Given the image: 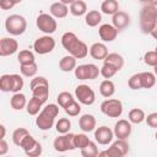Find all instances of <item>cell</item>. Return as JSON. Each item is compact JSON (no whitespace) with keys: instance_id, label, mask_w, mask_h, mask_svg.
Listing matches in <instances>:
<instances>
[{"instance_id":"6da1fadb","label":"cell","mask_w":157,"mask_h":157,"mask_svg":"<svg viewBox=\"0 0 157 157\" xmlns=\"http://www.w3.org/2000/svg\"><path fill=\"white\" fill-rule=\"evenodd\" d=\"M61 45L69 54H71L76 59H83L90 53V48L87 47V44L80 40L74 32H65L61 36Z\"/></svg>"},{"instance_id":"7a4b0ae2","label":"cell","mask_w":157,"mask_h":157,"mask_svg":"<svg viewBox=\"0 0 157 157\" xmlns=\"http://www.w3.org/2000/svg\"><path fill=\"white\" fill-rule=\"evenodd\" d=\"M59 104L55 103H50L47 104L37 115L36 118V125L39 128V130L42 131H47L50 130L54 125L55 118L59 114Z\"/></svg>"},{"instance_id":"3957f363","label":"cell","mask_w":157,"mask_h":157,"mask_svg":"<svg viewBox=\"0 0 157 157\" xmlns=\"http://www.w3.org/2000/svg\"><path fill=\"white\" fill-rule=\"evenodd\" d=\"M157 23V6L144 5L140 10V29L145 34H150Z\"/></svg>"},{"instance_id":"277c9868","label":"cell","mask_w":157,"mask_h":157,"mask_svg":"<svg viewBox=\"0 0 157 157\" xmlns=\"http://www.w3.org/2000/svg\"><path fill=\"white\" fill-rule=\"evenodd\" d=\"M5 28L6 32L12 36H21L27 29V21L22 15H10L5 20Z\"/></svg>"},{"instance_id":"5b68a950","label":"cell","mask_w":157,"mask_h":157,"mask_svg":"<svg viewBox=\"0 0 157 157\" xmlns=\"http://www.w3.org/2000/svg\"><path fill=\"white\" fill-rule=\"evenodd\" d=\"M29 88L32 91V96L42 99L44 103L49 97V82L44 76H34L31 80Z\"/></svg>"},{"instance_id":"8992f818","label":"cell","mask_w":157,"mask_h":157,"mask_svg":"<svg viewBox=\"0 0 157 157\" xmlns=\"http://www.w3.org/2000/svg\"><path fill=\"white\" fill-rule=\"evenodd\" d=\"M130 150L129 142L126 141V139H118L117 141H114L110 147L105 151L98 152V156H107V157H124L125 155H128Z\"/></svg>"},{"instance_id":"52a82bcc","label":"cell","mask_w":157,"mask_h":157,"mask_svg":"<svg viewBox=\"0 0 157 157\" xmlns=\"http://www.w3.org/2000/svg\"><path fill=\"white\" fill-rule=\"evenodd\" d=\"M74 74L77 80H94L101 75V69L94 64H82L76 66Z\"/></svg>"},{"instance_id":"ba28073f","label":"cell","mask_w":157,"mask_h":157,"mask_svg":"<svg viewBox=\"0 0 157 157\" xmlns=\"http://www.w3.org/2000/svg\"><path fill=\"white\" fill-rule=\"evenodd\" d=\"M101 112L108 118H119L123 113V103L117 98H108L101 103Z\"/></svg>"},{"instance_id":"9c48e42d","label":"cell","mask_w":157,"mask_h":157,"mask_svg":"<svg viewBox=\"0 0 157 157\" xmlns=\"http://www.w3.org/2000/svg\"><path fill=\"white\" fill-rule=\"evenodd\" d=\"M75 134L66 132V134H60L58 137L54 139L53 141V147L56 152H66L75 150V141H74Z\"/></svg>"},{"instance_id":"30bf717a","label":"cell","mask_w":157,"mask_h":157,"mask_svg":"<svg viewBox=\"0 0 157 157\" xmlns=\"http://www.w3.org/2000/svg\"><path fill=\"white\" fill-rule=\"evenodd\" d=\"M36 25H37L38 29L45 34H52L58 28L56 20L50 13H40L36 20Z\"/></svg>"},{"instance_id":"8fae6325","label":"cell","mask_w":157,"mask_h":157,"mask_svg":"<svg viewBox=\"0 0 157 157\" xmlns=\"http://www.w3.org/2000/svg\"><path fill=\"white\" fill-rule=\"evenodd\" d=\"M54 48H55V40L49 34H45V36H42V37L37 38L33 43V49L39 55L49 54L54 50Z\"/></svg>"},{"instance_id":"7c38bea8","label":"cell","mask_w":157,"mask_h":157,"mask_svg":"<svg viewBox=\"0 0 157 157\" xmlns=\"http://www.w3.org/2000/svg\"><path fill=\"white\" fill-rule=\"evenodd\" d=\"M75 96H76L77 101L81 104H85V105H91L96 101V93H94V91L92 90L91 86L85 85V83L78 85L75 88Z\"/></svg>"},{"instance_id":"4fadbf2b","label":"cell","mask_w":157,"mask_h":157,"mask_svg":"<svg viewBox=\"0 0 157 157\" xmlns=\"http://www.w3.org/2000/svg\"><path fill=\"white\" fill-rule=\"evenodd\" d=\"M113 137H114V131L108 126L102 125L94 129V140L102 146H107L108 144H110L113 141Z\"/></svg>"},{"instance_id":"5bb4252c","label":"cell","mask_w":157,"mask_h":157,"mask_svg":"<svg viewBox=\"0 0 157 157\" xmlns=\"http://www.w3.org/2000/svg\"><path fill=\"white\" fill-rule=\"evenodd\" d=\"M131 123L129 120L125 119H119L115 124H114V136L117 139H128L131 134Z\"/></svg>"},{"instance_id":"9a60e30c","label":"cell","mask_w":157,"mask_h":157,"mask_svg":"<svg viewBox=\"0 0 157 157\" xmlns=\"http://www.w3.org/2000/svg\"><path fill=\"white\" fill-rule=\"evenodd\" d=\"M18 49V43L13 38L4 37L0 40V55L1 56H9L12 55L17 52Z\"/></svg>"},{"instance_id":"2e32d148","label":"cell","mask_w":157,"mask_h":157,"mask_svg":"<svg viewBox=\"0 0 157 157\" xmlns=\"http://www.w3.org/2000/svg\"><path fill=\"white\" fill-rule=\"evenodd\" d=\"M118 29L110 25V23H103L99 26L98 28V34H99V38L103 40V42H113L117 36H118Z\"/></svg>"},{"instance_id":"e0dca14e","label":"cell","mask_w":157,"mask_h":157,"mask_svg":"<svg viewBox=\"0 0 157 157\" xmlns=\"http://www.w3.org/2000/svg\"><path fill=\"white\" fill-rule=\"evenodd\" d=\"M112 25L118 29V31H121V29H125L129 25H130V16L124 12V11H118L115 12L113 16H112Z\"/></svg>"},{"instance_id":"ac0fdd59","label":"cell","mask_w":157,"mask_h":157,"mask_svg":"<svg viewBox=\"0 0 157 157\" xmlns=\"http://www.w3.org/2000/svg\"><path fill=\"white\" fill-rule=\"evenodd\" d=\"M70 9H69V5L61 2V1H56V2H53L50 6H49V13L52 16H54L55 18H65L69 13Z\"/></svg>"},{"instance_id":"d6986e66","label":"cell","mask_w":157,"mask_h":157,"mask_svg":"<svg viewBox=\"0 0 157 157\" xmlns=\"http://www.w3.org/2000/svg\"><path fill=\"white\" fill-rule=\"evenodd\" d=\"M90 55L94 60H104L108 55V48L104 43L96 42L90 47Z\"/></svg>"},{"instance_id":"ffe728a7","label":"cell","mask_w":157,"mask_h":157,"mask_svg":"<svg viewBox=\"0 0 157 157\" xmlns=\"http://www.w3.org/2000/svg\"><path fill=\"white\" fill-rule=\"evenodd\" d=\"M97 121L92 114H83L78 119V126L83 132H90L96 129Z\"/></svg>"},{"instance_id":"44dd1931","label":"cell","mask_w":157,"mask_h":157,"mask_svg":"<svg viewBox=\"0 0 157 157\" xmlns=\"http://www.w3.org/2000/svg\"><path fill=\"white\" fill-rule=\"evenodd\" d=\"M59 69H60L63 72L74 71V70L76 69V58L72 56L71 54L63 56V58L60 59V61H59Z\"/></svg>"},{"instance_id":"7402d4cb","label":"cell","mask_w":157,"mask_h":157,"mask_svg":"<svg viewBox=\"0 0 157 157\" xmlns=\"http://www.w3.org/2000/svg\"><path fill=\"white\" fill-rule=\"evenodd\" d=\"M10 105L13 110H22L23 108H26L27 105V99H26V96L21 92H17V93H13L11 99H10Z\"/></svg>"},{"instance_id":"603a6c76","label":"cell","mask_w":157,"mask_h":157,"mask_svg":"<svg viewBox=\"0 0 157 157\" xmlns=\"http://www.w3.org/2000/svg\"><path fill=\"white\" fill-rule=\"evenodd\" d=\"M43 103H44V102H43L42 99H39V98L32 96V98L27 102V105H26L27 113H28L29 115H38V113L43 109V108H42Z\"/></svg>"},{"instance_id":"cb8c5ba5","label":"cell","mask_w":157,"mask_h":157,"mask_svg":"<svg viewBox=\"0 0 157 157\" xmlns=\"http://www.w3.org/2000/svg\"><path fill=\"white\" fill-rule=\"evenodd\" d=\"M99 93L104 98H110L115 93V85H114V82L110 81L109 78L103 80L101 82V85H99Z\"/></svg>"},{"instance_id":"d4e9b609","label":"cell","mask_w":157,"mask_h":157,"mask_svg":"<svg viewBox=\"0 0 157 157\" xmlns=\"http://www.w3.org/2000/svg\"><path fill=\"white\" fill-rule=\"evenodd\" d=\"M70 12L71 15L80 17L87 13V4L83 0H75L72 4H70Z\"/></svg>"},{"instance_id":"484cf974","label":"cell","mask_w":157,"mask_h":157,"mask_svg":"<svg viewBox=\"0 0 157 157\" xmlns=\"http://www.w3.org/2000/svg\"><path fill=\"white\" fill-rule=\"evenodd\" d=\"M102 21V13L97 10H91L85 15V22L88 27H97Z\"/></svg>"},{"instance_id":"4316f807","label":"cell","mask_w":157,"mask_h":157,"mask_svg":"<svg viewBox=\"0 0 157 157\" xmlns=\"http://www.w3.org/2000/svg\"><path fill=\"white\" fill-rule=\"evenodd\" d=\"M101 10L103 13L113 16L115 12L119 11V2L117 0H104L101 4Z\"/></svg>"},{"instance_id":"83f0119b","label":"cell","mask_w":157,"mask_h":157,"mask_svg":"<svg viewBox=\"0 0 157 157\" xmlns=\"http://www.w3.org/2000/svg\"><path fill=\"white\" fill-rule=\"evenodd\" d=\"M140 80H141L142 88H151L156 83V75L155 72L144 71V72H140Z\"/></svg>"},{"instance_id":"f1b7e54d","label":"cell","mask_w":157,"mask_h":157,"mask_svg":"<svg viewBox=\"0 0 157 157\" xmlns=\"http://www.w3.org/2000/svg\"><path fill=\"white\" fill-rule=\"evenodd\" d=\"M103 63L112 64L115 67H118L119 70H121L123 66H124V58L120 54H118V53H108V55L105 56V59L103 60Z\"/></svg>"},{"instance_id":"f546056e","label":"cell","mask_w":157,"mask_h":157,"mask_svg":"<svg viewBox=\"0 0 157 157\" xmlns=\"http://www.w3.org/2000/svg\"><path fill=\"white\" fill-rule=\"evenodd\" d=\"M128 118H129V121L132 123V124H141V123L145 120L146 114H145V112H144L142 109H140V108H134V109H131V110L129 112Z\"/></svg>"},{"instance_id":"4dcf8cb0","label":"cell","mask_w":157,"mask_h":157,"mask_svg":"<svg viewBox=\"0 0 157 157\" xmlns=\"http://www.w3.org/2000/svg\"><path fill=\"white\" fill-rule=\"evenodd\" d=\"M17 61L20 63V65H25V64L34 63L36 61V58H34V54L31 50L23 49V50H20V53L17 55Z\"/></svg>"},{"instance_id":"1f68e13d","label":"cell","mask_w":157,"mask_h":157,"mask_svg":"<svg viewBox=\"0 0 157 157\" xmlns=\"http://www.w3.org/2000/svg\"><path fill=\"white\" fill-rule=\"evenodd\" d=\"M20 71L25 77H34L38 71V65L36 64V61L31 64H25L20 66Z\"/></svg>"},{"instance_id":"d6a6232c","label":"cell","mask_w":157,"mask_h":157,"mask_svg":"<svg viewBox=\"0 0 157 157\" xmlns=\"http://www.w3.org/2000/svg\"><path fill=\"white\" fill-rule=\"evenodd\" d=\"M28 130L26 128H17L13 132H12V142L16 145V146H21V142L22 140L28 135Z\"/></svg>"},{"instance_id":"836d02e7","label":"cell","mask_w":157,"mask_h":157,"mask_svg":"<svg viewBox=\"0 0 157 157\" xmlns=\"http://www.w3.org/2000/svg\"><path fill=\"white\" fill-rule=\"evenodd\" d=\"M64 110H65V113H66L69 117H77V115L81 113V103L74 99L71 103H69V104L64 108Z\"/></svg>"},{"instance_id":"e575fe53","label":"cell","mask_w":157,"mask_h":157,"mask_svg":"<svg viewBox=\"0 0 157 157\" xmlns=\"http://www.w3.org/2000/svg\"><path fill=\"white\" fill-rule=\"evenodd\" d=\"M118 71H119L118 67H115L114 65L108 64V63H103V65H102V67H101V75H102L104 78H110V77H113Z\"/></svg>"},{"instance_id":"d590c367","label":"cell","mask_w":157,"mask_h":157,"mask_svg":"<svg viewBox=\"0 0 157 157\" xmlns=\"http://www.w3.org/2000/svg\"><path fill=\"white\" fill-rule=\"evenodd\" d=\"M55 129H56V131L59 134H66V132H69L70 129H71V121H70V119H67V118H60L56 121V124H55Z\"/></svg>"},{"instance_id":"8d00e7d4","label":"cell","mask_w":157,"mask_h":157,"mask_svg":"<svg viewBox=\"0 0 157 157\" xmlns=\"http://www.w3.org/2000/svg\"><path fill=\"white\" fill-rule=\"evenodd\" d=\"M81 155L83 157H97L98 156V147H97L96 142L90 141L88 145L81 150Z\"/></svg>"},{"instance_id":"74e56055","label":"cell","mask_w":157,"mask_h":157,"mask_svg":"<svg viewBox=\"0 0 157 157\" xmlns=\"http://www.w3.org/2000/svg\"><path fill=\"white\" fill-rule=\"evenodd\" d=\"M74 101V97H72V94L70 93V92H66V91H64V92H60L59 94H58V97H56V102H58V104L61 107V108H65L69 103H71Z\"/></svg>"},{"instance_id":"f35d334b","label":"cell","mask_w":157,"mask_h":157,"mask_svg":"<svg viewBox=\"0 0 157 157\" xmlns=\"http://www.w3.org/2000/svg\"><path fill=\"white\" fill-rule=\"evenodd\" d=\"M12 88V76L5 74L0 77V90L2 92H11Z\"/></svg>"},{"instance_id":"ab89813d","label":"cell","mask_w":157,"mask_h":157,"mask_svg":"<svg viewBox=\"0 0 157 157\" xmlns=\"http://www.w3.org/2000/svg\"><path fill=\"white\" fill-rule=\"evenodd\" d=\"M12 76V88H11V92L12 93H17V92H21V90L23 88V78L21 75L18 74H11Z\"/></svg>"},{"instance_id":"60d3db41","label":"cell","mask_w":157,"mask_h":157,"mask_svg":"<svg viewBox=\"0 0 157 157\" xmlns=\"http://www.w3.org/2000/svg\"><path fill=\"white\" fill-rule=\"evenodd\" d=\"M74 141H75V147L82 150L83 147H86V146L88 145V142H90L91 140L88 139V136H87L86 134H75Z\"/></svg>"},{"instance_id":"b9f144b4","label":"cell","mask_w":157,"mask_h":157,"mask_svg":"<svg viewBox=\"0 0 157 157\" xmlns=\"http://www.w3.org/2000/svg\"><path fill=\"white\" fill-rule=\"evenodd\" d=\"M37 142H38V141H37V140H36L31 134H28V135L22 140V142H21V146H20V147H21L25 152H27V151H29V150H31V148H32Z\"/></svg>"},{"instance_id":"7bdbcfd3","label":"cell","mask_w":157,"mask_h":157,"mask_svg":"<svg viewBox=\"0 0 157 157\" xmlns=\"http://www.w3.org/2000/svg\"><path fill=\"white\" fill-rule=\"evenodd\" d=\"M128 86L131 90H141V80H140V72L134 74L132 76H130V78L128 80Z\"/></svg>"},{"instance_id":"ee69618b","label":"cell","mask_w":157,"mask_h":157,"mask_svg":"<svg viewBox=\"0 0 157 157\" xmlns=\"http://www.w3.org/2000/svg\"><path fill=\"white\" fill-rule=\"evenodd\" d=\"M144 61L146 65L148 66H156L157 65V53L155 50H151V52H147L145 55H144Z\"/></svg>"},{"instance_id":"f6af8a7d","label":"cell","mask_w":157,"mask_h":157,"mask_svg":"<svg viewBox=\"0 0 157 157\" xmlns=\"http://www.w3.org/2000/svg\"><path fill=\"white\" fill-rule=\"evenodd\" d=\"M42 152H43V147H42V145L39 144V142H37L29 151H27V152H25L27 156H29V157H38V156H40L42 155Z\"/></svg>"},{"instance_id":"bcb514c9","label":"cell","mask_w":157,"mask_h":157,"mask_svg":"<svg viewBox=\"0 0 157 157\" xmlns=\"http://www.w3.org/2000/svg\"><path fill=\"white\" fill-rule=\"evenodd\" d=\"M146 124L150 126V128H155L157 129V112H153V113H150L146 118Z\"/></svg>"},{"instance_id":"7dc6e473","label":"cell","mask_w":157,"mask_h":157,"mask_svg":"<svg viewBox=\"0 0 157 157\" xmlns=\"http://www.w3.org/2000/svg\"><path fill=\"white\" fill-rule=\"evenodd\" d=\"M15 5H17L13 0H0V7L2 10H10L12 9Z\"/></svg>"},{"instance_id":"c3c4849f","label":"cell","mask_w":157,"mask_h":157,"mask_svg":"<svg viewBox=\"0 0 157 157\" xmlns=\"http://www.w3.org/2000/svg\"><path fill=\"white\" fill-rule=\"evenodd\" d=\"M9 151V145L5 141V139H0V156L6 155Z\"/></svg>"},{"instance_id":"681fc988","label":"cell","mask_w":157,"mask_h":157,"mask_svg":"<svg viewBox=\"0 0 157 157\" xmlns=\"http://www.w3.org/2000/svg\"><path fill=\"white\" fill-rule=\"evenodd\" d=\"M140 2H142L144 5H152V6H157V0H139Z\"/></svg>"},{"instance_id":"f907efd6","label":"cell","mask_w":157,"mask_h":157,"mask_svg":"<svg viewBox=\"0 0 157 157\" xmlns=\"http://www.w3.org/2000/svg\"><path fill=\"white\" fill-rule=\"evenodd\" d=\"M0 130H1L0 139H5V134H6V128H5V125H0Z\"/></svg>"},{"instance_id":"816d5d0a","label":"cell","mask_w":157,"mask_h":157,"mask_svg":"<svg viewBox=\"0 0 157 157\" xmlns=\"http://www.w3.org/2000/svg\"><path fill=\"white\" fill-rule=\"evenodd\" d=\"M151 36H152V38H155V39H157V23H156V26L153 27V29L151 31V33H150Z\"/></svg>"},{"instance_id":"f5cc1de1","label":"cell","mask_w":157,"mask_h":157,"mask_svg":"<svg viewBox=\"0 0 157 157\" xmlns=\"http://www.w3.org/2000/svg\"><path fill=\"white\" fill-rule=\"evenodd\" d=\"M61 2H64V4H66V5H70V4H72L75 0H60Z\"/></svg>"},{"instance_id":"db71d44e","label":"cell","mask_w":157,"mask_h":157,"mask_svg":"<svg viewBox=\"0 0 157 157\" xmlns=\"http://www.w3.org/2000/svg\"><path fill=\"white\" fill-rule=\"evenodd\" d=\"M153 72H155V75L157 76V65H156V66H153Z\"/></svg>"},{"instance_id":"11a10c76","label":"cell","mask_w":157,"mask_h":157,"mask_svg":"<svg viewBox=\"0 0 157 157\" xmlns=\"http://www.w3.org/2000/svg\"><path fill=\"white\" fill-rule=\"evenodd\" d=\"M13 1H15V2H16V4H20V2H21V1H22V0H13Z\"/></svg>"},{"instance_id":"9f6ffc18","label":"cell","mask_w":157,"mask_h":157,"mask_svg":"<svg viewBox=\"0 0 157 157\" xmlns=\"http://www.w3.org/2000/svg\"><path fill=\"white\" fill-rule=\"evenodd\" d=\"M155 52H156V53H157V47H156V48H155Z\"/></svg>"},{"instance_id":"6f0895ef","label":"cell","mask_w":157,"mask_h":157,"mask_svg":"<svg viewBox=\"0 0 157 157\" xmlns=\"http://www.w3.org/2000/svg\"><path fill=\"white\" fill-rule=\"evenodd\" d=\"M155 136H156V140H157V131H156V135Z\"/></svg>"}]
</instances>
